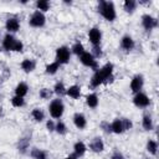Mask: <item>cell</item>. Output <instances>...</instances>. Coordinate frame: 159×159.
Here are the masks:
<instances>
[{
    "instance_id": "836d02e7",
    "label": "cell",
    "mask_w": 159,
    "mask_h": 159,
    "mask_svg": "<svg viewBox=\"0 0 159 159\" xmlns=\"http://www.w3.org/2000/svg\"><path fill=\"white\" fill-rule=\"evenodd\" d=\"M11 104L14 106V107H22L24 104H25V99H24V97H19V96H14L12 98H11Z\"/></svg>"
},
{
    "instance_id": "5b68a950",
    "label": "cell",
    "mask_w": 159,
    "mask_h": 159,
    "mask_svg": "<svg viewBox=\"0 0 159 159\" xmlns=\"http://www.w3.org/2000/svg\"><path fill=\"white\" fill-rule=\"evenodd\" d=\"M80 61H81L82 65H84V66H87V67H91V68H93L94 71L98 70V62H97V60L93 57V55H92L91 52L84 51V52L80 56Z\"/></svg>"
},
{
    "instance_id": "6da1fadb",
    "label": "cell",
    "mask_w": 159,
    "mask_h": 159,
    "mask_svg": "<svg viewBox=\"0 0 159 159\" xmlns=\"http://www.w3.org/2000/svg\"><path fill=\"white\" fill-rule=\"evenodd\" d=\"M98 12L107 21H114L117 17L116 7L112 1H99L98 2Z\"/></svg>"
},
{
    "instance_id": "ab89813d",
    "label": "cell",
    "mask_w": 159,
    "mask_h": 159,
    "mask_svg": "<svg viewBox=\"0 0 159 159\" xmlns=\"http://www.w3.org/2000/svg\"><path fill=\"white\" fill-rule=\"evenodd\" d=\"M112 159H124V157H123V154H122V153L116 152V153L112 155Z\"/></svg>"
},
{
    "instance_id": "2e32d148",
    "label": "cell",
    "mask_w": 159,
    "mask_h": 159,
    "mask_svg": "<svg viewBox=\"0 0 159 159\" xmlns=\"http://www.w3.org/2000/svg\"><path fill=\"white\" fill-rule=\"evenodd\" d=\"M66 94L73 99H78L81 97V87L77 84H72L68 88H66Z\"/></svg>"
},
{
    "instance_id": "1f68e13d",
    "label": "cell",
    "mask_w": 159,
    "mask_h": 159,
    "mask_svg": "<svg viewBox=\"0 0 159 159\" xmlns=\"http://www.w3.org/2000/svg\"><path fill=\"white\" fill-rule=\"evenodd\" d=\"M55 130H56L58 134H61V135L66 134V133H67V128H66V124H65L62 120H58V122L55 124Z\"/></svg>"
},
{
    "instance_id": "d4e9b609",
    "label": "cell",
    "mask_w": 159,
    "mask_h": 159,
    "mask_svg": "<svg viewBox=\"0 0 159 159\" xmlns=\"http://www.w3.org/2000/svg\"><path fill=\"white\" fill-rule=\"evenodd\" d=\"M30 154H31V157L34 159H48L46 152L42 150V149H39V148H34Z\"/></svg>"
},
{
    "instance_id": "603a6c76",
    "label": "cell",
    "mask_w": 159,
    "mask_h": 159,
    "mask_svg": "<svg viewBox=\"0 0 159 159\" xmlns=\"http://www.w3.org/2000/svg\"><path fill=\"white\" fill-rule=\"evenodd\" d=\"M102 83H104V81H103L102 76L99 75V72H98V71H94V75H93V76H92V78H91V87L96 88V87H99Z\"/></svg>"
},
{
    "instance_id": "5bb4252c",
    "label": "cell",
    "mask_w": 159,
    "mask_h": 159,
    "mask_svg": "<svg viewBox=\"0 0 159 159\" xmlns=\"http://www.w3.org/2000/svg\"><path fill=\"white\" fill-rule=\"evenodd\" d=\"M134 40L129 36V35H124L120 40V47L124 50V51H132L134 48Z\"/></svg>"
},
{
    "instance_id": "9c48e42d",
    "label": "cell",
    "mask_w": 159,
    "mask_h": 159,
    "mask_svg": "<svg viewBox=\"0 0 159 159\" xmlns=\"http://www.w3.org/2000/svg\"><path fill=\"white\" fill-rule=\"evenodd\" d=\"M101 39H102V32L98 27H92L88 31V40L93 46H99Z\"/></svg>"
},
{
    "instance_id": "8fae6325",
    "label": "cell",
    "mask_w": 159,
    "mask_h": 159,
    "mask_svg": "<svg viewBox=\"0 0 159 159\" xmlns=\"http://www.w3.org/2000/svg\"><path fill=\"white\" fill-rule=\"evenodd\" d=\"M16 41H17V39H15L14 35L6 34V35L4 36V40H2V47H4L6 51H14V47H15Z\"/></svg>"
},
{
    "instance_id": "ba28073f",
    "label": "cell",
    "mask_w": 159,
    "mask_h": 159,
    "mask_svg": "<svg viewBox=\"0 0 159 159\" xmlns=\"http://www.w3.org/2000/svg\"><path fill=\"white\" fill-rule=\"evenodd\" d=\"M142 25L147 31H152L153 29L158 27V20L155 17H153L149 14H145L142 16Z\"/></svg>"
},
{
    "instance_id": "4316f807",
    "label": "cell",
    "mask_w": 159,
    "mask_h": 159,
    "mask_svg": "<svg viewBox=\"0 0 159 159\" xmlns=\"http://www.w3.org/2000/svg\"><path fill=\"white\" fill-rule=\"evenodd\" d=\"M60 66H61V65H60L58 62H56V61H55V62L48 63V65L45 67V71H46V73H47V75H55V73L60 70Z\"/></svg>"
},
{
    "instance_id": "484cf974",
    "label": "cell",
    "mask_w": 159,
    "mask_h": 159,
    "mask_svg": "<svg viewBox=\"0 0 159 159\" xmlns=\"http://www.w3.org/2000/svg\"><path fill=\"white\" fill-rule=\"evenodd\" d=\"M137 5H138V2L134 1V0H125V1L123 2L124 10H125L127 12H129V14H132V12L137 9Z\"/></svg>"
},
{
    "instance_id": "9a60e30c",
    "label": "cell",
    "mask_w": 159,
    "mask_h": 159,
    "mask_svg": "<svg viewBox=\"0 0 159 159\" xmlns=\"http://www.w3.org/2000/svg\"><path fill=\"white\" fill-rule=\"evenodd\" d=\"M73 124L78 128V129H84L87 125V119L84 117L83 113H76L73 116Z\"/></svg>"
},
{
    "instance_id": "f1b7e54d",
    "label": "cell",
    "mask_w": 159,
    "mask_h": 159,
    "mask_svg": "<svg viewBox=\"0 0 159 159\" xmlns=\"http://www.w3.org/2000/svg\"><path fill=\"white\" fill-rule=\"evenodd\" d=\"M31 116L32 118L36 120V122H42L45 119V113L40 109V108H34L32 112H31Z\"/></svg>"
},
{
    "instance_id": "44dd1931",
    "label": "cell",
    "mask_w": 159,
    "mask_h": 159,
    "mask_svg": "<svg viewBox=\"0 0 159 159\" xmlns=\"http://www.w3.org/2000/svg\"><path fill=\"white\" fill-rule=\"evenodd\" d=\"M86 150H87V147H86V144L83 143V142H76L75 143V145H73V153L80 158V157H82L84 153H86Z\"/></svg>"
},
{
    "instance_id": "52a82bcc",
    "label": "cell",
    "mask_w": 159,
    "mask_h": 159,
    "mask_svg": "<svg viewBox=\"0 0 159 159\" xmlns=\"http://www.w3.org/2000/svg\"><path fill=\"white\" fill-rule=\"evenodd\" d=\"M133 103H134V106H137V107H139V108H145V107L149 106L150 99H149V97H148L145 93L138 92V93H135V96L133 97Z\"/></svg>"
},
{
    "instance_id": "8992f818",
    "label": "cell",
    "mask_w": 159,
    "mask_h": 159,
    "mask_svg": "<svg viewBox=\"0 0 159 159\" xmlns=\"http://www.w3.org/2000/svg\"><path fill=\"white\" fill-rule=\"evenodd\" d=\"M97 71H98L99 75L102 76L104 83H107V82H112V81H113V65H112L111 62L106 63L104 66H102V67L98 68Z\"/></svg>"
},
{
    "instance_id": "f35d334b",
    "label": "cell",
    "mask_w": 159,
    "mask_h": 159,
    "mask_svg": "<svg viewBox=\"0 0 159 159\" xmlns=\"http://www.w3.org/2000/svg\"><path fill=\"white\" fill-rule=\"evenodd\" d=\"M101 128L106 132V133H111V124L108 122H102L101 123Z\"/></svg>"
},
{
    "instance_id": "e0dca14e",
    "label": "cell",
    "mask_w": 159,
    "mask_h": 159,
    "mask_svg": "<svg viewBox=\"0 0 159 159\" xmlns=\"http://www.w3.org/2000/svg\"><path fill=\"white\" fill-rule=\"evenodd\" d=\"M20 66H21V70H22L24 72H26V73H30V72H32V71L35 70V66H36V63H35V61H34V60H30V58H25V60H22V61H21Z\"/></svg>"
},
{
    "instance_id": "3957f363",
    "label": "cell",
    "mask_w": 159,
    "mask_h": 159,
    "mask_svg": "<svg viewBox=\"0 0 159 159\" xmlns=\"http://www.w3.org/2000/svg\"><path fill=\"white\" fill-rule=\"evenodd\" d=\"M71 58V51L68 47L66 46H61L56 50V62H58L60 65H66L70 62Z\"/></svg>"
},
{
    "instance_id": "d6986e66",
    "label": "cell",
    "mask_w": 159,
    "mask_h": 159,
    "mask_svg": "<svg viewBox=\"0 0 159 159\" xmlns=\"http://www.w3.org/2000/svg\"><path fill=\"white\" fill-rule=\"evenodd\" d=\"M29 92V86L25 83V82H20L17 83V86L15 87V96H19V97H25Z\"/></svg>"
},
{
    "instance_id": "d6a6232c",
    "label": "cell",
    "mask_w": 159,
    "mask_h": 159,
    "mask_svg": "<svg viewBox=\"0 0 159 159\" xmlns=\"http://www.w3.org/2000/svg\"><path fill=\"white\" fill-rule=\"evenodd\" d=\"M72 52L80 57V56L84 52V46H83L81 42H76V43L72 46Z\"/></svg>"
},
{
    "instance_id": "d590c367",
    "label": "cell",
    "mask_w": 159,
    "mask_h": 159,
    "mask_svg": "<svg viewBox=\"0 0 159 159\" xmlns=\"http://www.w3.org/2000/svg\"><path fill=\"white\" fill-rule=\"evenodd\" d=\"M122 124H123L124 130H129V129H132V127H133L132 120L128 119V118H122Z\"/></svg>"
},
{
    "instance_id": "ac0fdd59",
    "label": "cell",
    "mask_w": 159,
    "mask_h": 159,
    "mask_svg": "<svg viewBox=\"0 0 159 159\" xmlns=\"http://www.w3.org/2000/svg\"><path fill=\"white\" fill-rule=\"evenodd\" d=\"M111 132L116 133V134H122L124 132V128H123V124H122V119L117 118L111 123Z\"/></svg>"
},
{
    "instance_id": "8d00e7d4",
    "label": "cell",
    "mask_w": 159,
    "mask_h": 159,
    "mask_svg": "<svg viewBox=\"0 0 159 159\" xmlns=\"http://www.w3.org/2000/svg\"><path fill=\"white\" fill-rule=\"evenodd\" d=\"M92 55H93V57L94 58H97V57H101L102 56V51H101V47L99 46H93V52H91Z\"/></svg>"
},
{
    "instance_id": "83f0119b",
    "label": "cell",
    "mask_w": 159,
    "mask_h": 159,
    "mask_svg": "<svg viewBox=\"0 0 159 159\" xmlns=\"http://www.w3.org/2000/svg\"><path fill=\"white\" fill-rule=\"evenodd\" d=\"M36 7H37L39 11L46 12L47 10H50V2L47 0H37L36 1Z\"/></svg>"
},
{
    "instance_id": "cb8c5ba5",
    "label": "cell",
    "mask_w": 159,
    "mask_h": 159,
    "mask_svg": "<svg viewBox=\"0 0 159 159\" xmlns=\"http://www.w3.org/2000/svg\"><path fill=\"white\" fill-rule=\"evenodd\" d=\"M142 125L145 130H152L153 129V119L149 114H144L143 116V119H142Z\"/></svg>"
},
{
    "instance_id": "277c9868",
    "label": "cell",
    "mask_w": 159,
    "mask_h": 159,
    "mask_svg": "<svg viewBox=\"0 0 159 159\" xmlns=\"http://www.w3.org/2000/svg\"><path fill=\"white\" fill-rule=\"evenodd\" d=\"M45 22H46V16L43 12H41L39 10L32 12V15L29 19V24L32 27H42L45 25Z\"/></svg>"
},
{
    "instance_id": "7a4b0ae2",
    "label": "cell",
    "mask_w": 159,
    "mask_h": 159,
    "mask_svg": "<svg viewBox=\"0 0 159 159\" xmlns=\"http://www.w3.org/2000/svg\"><path fill=\"white\" fill-rule=\"evenodd\" d=\"M48 112L51 114L52 118L55 119H60L65 112V104L62 102V99L60 98H56L53 101H51L50 106H48Z\"/></svg>"
},
{
    "instance_id": "60d3db41",
    "label": "cell",
    "mask_w": 159,
    "mask_h": 159,
    "mask_svg": "<svg viewBox=\"0 0 159 159\" xmlns=\"http://www.w3.org/2000/svg\"><path fill=\"white\" fill-rule=\"evenodd\" d=\"M65 159H78V157H77L75 153H72V154H70L68 157H66Z\"/></svg>"
},
{
    "instance_id": "74e56055",
    "label": "cell",
    "mask_w": 159,
    "mask_h": 159,
    "mask_svg": "<svg viewBox=\"0 0 159 159\" xmlns=\"http://www.w3.org/2000/svg\"><path fill=\"white\" fill-rule=\"evenodd\" d=\"M55 124H56V123H55L52 119H48V120L46 122V128H47L50 132H53V130H55Z\"/></svg>"
},
{
    "instance_id": "4fadbf2b",
    "label": "cell",
    "mask_w": 159,
    "mask_h": 159,
    "mask_svg": "<svg viewBox=\"0 0 159 159\" xmlns=\"http://www.w3.org/2000/svg\"><path fill=\"white\" fill-rule=\"evenodd\" d=\"M89 149H91L92 152H94V153H101V152H103V150H104V143H103V140H102L99 137L93 138V139L91 140V143H89Z\"/></svg>"
},
{
    "instance_id": "7c38bea8",
    "label": "cell",
    "mask_w": 159,
    "mask_h": 159,
    "mask_svg": "<svg viewBox=\"0 0 159 159\" xmlns=\"http://www.w3.org/2000/svg\"><path fill=\"white\" fill-rule=\"evenodd\" d=\"M5 29L9 31V34L17 32L20 29V21L16 17H9L5 22Z\"/></svg>"
},
{
    "instance_id": "30bf717a",
    "label": "cell",
    "mask_w": 159,
    "mask_h": 159,
    "mask_svg": "<svg viewBox=\"0 0 159 159\" xmlns=\"http://www.w3.org/2000/svg\"><path fill=\"white\" fill-rule=\"evenodd\" d=\"M143 84H144V78L142 75H135L132 81H130V91L133 93H138L142 91L143 88Z\"/></svg>"
},
{
    "instance_id": "f546056e",
    "label": "cell",
    "mask_w": 159,
    "mask_h": 159,
    "mask_svg": "<svg viewBox=\"0 0 159 159\" xmlns=\"http://www.w3.org/2000/svg\"><path fill=\"white\" fill-rule=\"evenodd\" d=\"M147 150H148L150 154L155 155V154H157V152H158V143H157V140L149 139V140H148V143H147Z\"/></svg>"
},
{
    "instance_id": "e575fe53",
    "label": "cell",
    "mask_w": 159,
    "mask_h": 159,
    "mask_svg": "<svg viewBox=\"0 0 159 159\" xmlns=\"http://www.w3.org/2000/svg\"><path fill=\"white\" fill-rule=\"evenodd\" d=\"M39 94H40V97L42 99H50V97L52 96V91L48 89V88H42V89H40Z\"/></svg>"
},
{
    "instance_id": "ffe728a7",
    "label": "cell",
    "mask_w": 159,
    "mask_h": 159,
    "mask_svg": "<svg viewBox=\"0 0 159 159\" xmlns=\"http://www.w3.org/2000/svg\"><path fill=\"white\" fill-rule=\"evenodd\" d=\"M30 147V137H22L20 140H19V144H17V149L20 153H26L27 149Z\"/></svg>"
},
{
    "instance_id": "4dcf8cb0",
    "label": "cell",
    "mask_w": 159,
    "mask_h": 159,
    "mask_svg": "<svg viewBox=\"0 0 159 159\" xmlns=\"http://www.w3.org/2000/svg\"><path fill=\"white\" fill-rule=\"evenodd\" d=\"M53 92L57 94V96H63L66 94V88H65V84L62 82H57L53 87Z\"/></svg>"
},
{
    "instance_id": "7402d4cb",
    "label": "cell",
    "mask_w": 159,
    "mask_h": 159,
    "mask_svg": "<svg viewBox=\"0 0 159 159\" xmlns=\"http://www.w3.org/2000/svg\"><path fill=\"white\" fill-rule=\"evenodd\" d=\"M98 102H99V99H98V96L96 93H91L86 97V104L89 108H97Z\"/></svg>"
}]
</instances>
